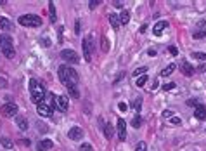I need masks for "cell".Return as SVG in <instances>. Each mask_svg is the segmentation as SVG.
<instances>
[{
    "instance_id": "1",
    "label": "cell",
    "mask_w": 206,
    "mask_h": 151,
    "mask_svg": "<svg viewBox=\"0 0 206 151\" xmlns=\"http://www.w3.org/2000/svg\"><path fill=\"white\" fill-rule=\"evenodd\" d=\"M59 78H61V82H63L64 85L76 83L78 82V73L73 68H69L68 64H63V66H59Z\"/></svg>"
},
{
    "instance_id": "2",
    "label": "cell",
    "mask_w": 206,
    "mask_h": 151,
    "mask_svg": "<svg viewBox=\"0 0 206 151\" xmlns=\"http://www.w3.org/2000/svg\"><path fill=\"white\" fill-rule=\"evenodd\" d=\"M19 24L21 26H28V28H38L42 24V17L37 16V14H23L19 19Z\"/></svg>"
},
{
    "instance_id": "3",
    "label": "cell",
    "mask_w": 206,
    "mask_h": 151,
    "mask_svg": "<svg viewBox=\"0 0 206 151\" xmlns=\"http://www.w3.org/2000/svg\"><path fill=\"white\" fill-rule=\"evenodd\" d=\"M81 47H83V59L87 63L92 61V50H94V45H92V38L87 37L83 38V42H81Z\"/></svg>"
},
{
    "instance_id": "4",
    "label": "cell",
    "mask_w": 206,
    "mask_h": 151,
    "mask_svg": "<svg viewBox=\"0 0 206 151\" xmlns=\"http://www.w3.org/2000/svg\"><path fill=\"white\" fill-rule=\"evenodd\" d=\"M61 57H63V59H66L68 63H71V64L80 63V56L74 52L73 49H63V50H61Z\"/></svg>"
},
{
    "instance_id": "5",
    "label": "cell",
    "mask_w": 206,
    "mask_h": 151,
    "mask_svg": "<svg viewBox=\"0 0 206 151\" xmlns=\"http://www.w3.org/2000/svg\"><path fill=\"white\" fill-rule=\"evenodd\" d=\"M0 113H2V116H5V118H11V116H14L17 113V104L16 103H5L0 108Z\"/></svg>"
},
{
    "instance_id": "6",
    "label": "cell",
    "mask_w": 206,
    "mask_h": 151,
    "mask_svg": "<svg viewBox=\"0 0 206 151\" xmlns=\"http://www.w3.org/2000/svg\"><path fill=\"white\" fill-rule=\"evenodd\" d=\"M180 70H182V73H184L185 76H192L196 73L194 71V66L190 64L187 59H180Z\"/></svg>"
},
{
    "instance_id": "7",
    "label": "cell",
    "mask_w": 206,
    "mask_h": 151,
    "mask_svg": "<svg viewBox=\"0 0 206 151\" xmlns=\"http://www.w3.org/2000/svg\"><path fill=\"white\" fill-rule=\"evenodd\" d=\"M56 108L59 109V111H68L69 108V101L66 96H57L56 97Z\"/></svg>"
},
{
    "instance_id": "8",
    "label": "cell",
    "mask_w": 206,
    "mask_h": 151,
    "mask_svg": "<svg viewBox=\"0 0 206 151\" xmlns=\"http://www.w3.org/2000/svg\"><path fill=\"white\" fill-rule=\"evenodd\" d=\"M116 130H118V139H120V141L127 139V123H125V120H123V118L118 120Z\"/></svg>"
},
{
    "instance_id": "9",
    "label": "cell",
    "mask_w": 206,
    "mask_h": 151,
    "mask_svg": "<svg viewBox=\"0 0 206 151\" xmlns=\"http://www.w3.org/2000/svg\"><path fill=\"white\" fill-rule=\"evenodd\" d=\"M68 137L71 141H80L83 137V129H81V127H71L69 132H68Z\"/></svg>"
},
{
    "instance_id": "10",
    "label": "cell",
    "mask_w": 206,
    "mask_h": 151,
    "mask_svg": "<svg viewBox=\"0 0 206 151\" xmlns=\"http://www.w3.org/2000/svg\"><path fill=\"white\" fill-rule=\"evenodd\" d=\"M45 94H47V92H45V89H40V90H37V92H33L31 94V101L35 104H42L43 101H45Z\"/></svg>"
},
{
    "instance_id": "11",
    "label": "cell",
    "mask_w": 206,
    "mask_h": 151,
    "mask_svg": "<svg viewBox=\"0 0 206 151\" xmlns=\"http://www.w3.org/2000/svg\"><path fill=\"white\" fill-rule=\"evenodd\" d=\"M37 111H38V115H40V116H43V118H49V116L52 115V108H50V106H47L45 103L38 104V106H37Z\"/></svg>"
},
{
    "instance_id": "12",
    "label": "cell",
    "mask_w": 206,
    "mask_h": 151,
    "mask_svg": "<svg viewBox=\"0 0 206 151\" xmlns=\"http://www.w3.org/2000/svg\"><path fill=\"white\" fill-rule=\"evenodd\" d=\"M54 148V142L50 139H43V141H40L38 142V146H37V151H49V149H52Z\"/></svg>"
},
{
    "instance_id": "13",
    "label": "cell",
    "mask_w": 206,
    "mask_h": 151,
    "mask_svg": "<svg viewBox=\"0 0 206 151\" xmlns=\"http://www.w3.org/2000/svg\"><path fill=\"white\" fill-rule=\"evenodd\" d=\"M66 90H68L69 97H73V99H78L80 97V90H78V87H76V83H68L66 85Z\"/></svg>"
},
{
    "instance_id": "14",
    "label": "cell",
    "mask_w": 206,
    "mask_h": 151,
    "mask_svg": "<svg viewBox=\"0 0 206 151\" xmlns=\"http://www.w3.org/2000/svg\"><path fill=\"white\" fill-rule=\"evenodd\" d=\"M12 26H14V24H12V21L9 19V17H4V16L0 17V30H4V31H11Z\"/></svg>"
},
{
    "instance_id": "15",
    "label": "cell",
    "mask_w": 206,
    "mask_h": 151,
    "mask_svg": "<svg viewBox=\"0 0 206 151\" xmlns=\"http://www.w3.org/2000/svg\"><path fill=\"white\" fill-rule=\"evenodd\" d=\"M166 26H168V24H166V21H158V23L153 26V33L156 35V37H161V33H163V30H164Z\"/></svg>"
},
{
    "instance_id": "16",
    "label": "cell",
    "mask_w": 206,
    "mask_h": 151,
    "mask_svg": "<svg viewBox=\"0 0 206 151\" xmlns=\"http://www.w3.org/2000/svg\"><path fill=\"white\" fill-rule=\"evenodd\" d=\"M194 116L197 120H204L206 118V108L203 106V104H197L194 108Z\"/></svg>"
},
{
    "instance_id": "17",
    "label": "cell",
    "mask_w": 206,
    "mask_h": 151,
    "mask_svg": "<svg viewBox=\"0 0 206 151\" xmlns=\"http://www.w3.org/2000/svg\"><path fill=\"white\" fill-rule=\"evenodd\" d=\"M7 45H12V37L7 33H0V47H7Z\"/></svg>"
},
{
    "instance_id": "18",
    "label": "cell",
    "mask_w": 206,
    "mask_h": 151,
    "mask_svg": "<svg viewBox=\"0 0 206 151\" xmlns=\"http://www.w3.org/2000/svg\"><path fill=\"white\" fill-rule=\"evenodd\" d=\"M2 49V54L5 57H14L16 56V50H14V45H7V47H0Z\"/></svg>"
},
{
    "instance_id": "19",
    "label": "cell",
    "mask_w": 206,
    "mask_h": 151,
    "mask_svg": "<svg viewBox=\"0 0 206 151\" xmlns=\"http://www.w3.org/2000/svg\"><path fill=\"white\" fill-rule=\"evenodd\" d=\"M16 125L19 127V130H28V122L23 118L21 115H16Z\"/></svg>"
},
{
    "instance_id": "20",
    "label": "cell",
    "mask_w": 206,
    "mask_h": 151,
    "mask_svg": "<svg viewBox=\"0 0 206 151\" xmlns=\"http://www.w3.org/2000/svg\"><path fill=\"white\" fill-rule=\"evenodd\" d=\"M49 14H50V23H56L57 16H56V4H54L52 0L49 2Z\"/></svg>"
},
{
    "instance_id": "21",
    "label": "cell",
    "mask_w": 206,
    "mask_h": 151,
    "mask_svg": "<svg viewBox=\"0 0 206 151\" xmlns=\"http://www.w3.org/2000/svg\"><path fill=\"white\" fill-rule=\"evenodd\" d=\"M118 19H120V24H128V23H130V12L123 11L121 14L118 16Z\"/></svg>"
},
{
    "instance_id": "22",
    "label": "cell",
    "mask_w": 206,
    "mask_h": 151,
    "mask_svg": "<svg viewBox=\"0 0 206 151\" xmlns=\"http://www.w3.org/2000/svg\"><path fill=\"white\" fill-rule=\"evenodd\" d=\"M40 89H43V87L38 83V80H37V78H31V80H30V92L33 94V92L40 90Z\"/></svg>"
},
{
    "instance_id": "23",
    "label": "cell",
    "mask_w": 206,
    "mask_h": 151,
    "mask_svg": "<svg viewBox=\"0 0 206 151\" xmlns=\"http://www.w3.org/2000/svg\"><path fill=\"white\" fill-rule=\"evenodd\" d=\"M175 68H177L175 64H168L166 68H163V70H161V73H159V75H161V76H170L175 71Z\"/></svg>"
},
{
    "instance_id": "24",
    "label": "cell",
    "mask_w": 206,
    "mask_h": 151,
    "mask_svg": "<svg viewBox=\"0 0 206 151\" xmlns=\"http://www.w3.org/2000/svg\"><path fill=\"white\" fill-rule=\"evenodd\" d=\"M0 144L4 146L5 149H12V148H14V144H12V141L9 139V137H0Z\"/></svg>"
},
{
    "instance_id": "25",
    "label": "cell",
    "mask_w": 206,
    "mask_h": 151,
    "mask_svg": "<svg viewBox=\"0 0 206 151\" xmlns=\"http://www.w3.org/2000/svg\"><path fill=\"white\" fill-rule=\"evenodd\" d=\"M45 99H47V106H50V108H54V106H56V96H54V94H50V92H47V94H45Z\"/></svg>"
},
{
    "instance_id": "26",
    "label": "cell",
    "mask_w": 206,
    "mask_h": 151,
    "mask_svg": "<svg viewBox=\"0 0 206 151\" xmlns=\"http://www.w3.org/2000/svg\"><path fill=\"white\" fill-rule=\"evenodd\" d=\"M109 23H111V26L114 28V30L120 28V19H118L116 14H109Z\"/></svg>"
},
{
    "instance_id": "27",
    "label": "cell",
    "mask_w": 206,
    "mask_h": 151,
    "mask_svg": "<svg viewBox=\"0 0 206 151\" xmlns=\"http://www.w3.org/2000/svg\"><path fill=\"white\" fill-rule=\"evenodd\" d=\"M100 49H102V52H107L109 50V42H107L106 37H100Z\"/></svg>"
},
{
    "instance_id": "28",
    "label": "cell",
    "mask_w": 206,
    "mask_h": 151,
    "mask_svg": "<svg viewBox=\"0 0 206 151\" xmlns=\"http://www.w3.org/2000/svg\"><path fill=\"white\" fill-rule=\"evenodd\" d=\"M113 134H114V130H113V127H111V125H109V123H107V125H104V135H106L107 139H111V137H113Z\"/></svg>"
},
{
    "instance_id": "29",
    "label": "cell",
    "mask_w": 206,
    "mask_h": 151,
    "mask_svg": "<svg viewBox=\"0 0 206 151\" xmlns=\"http://www.w3.org/2000/svg\"><path fill=\"white\" fill-rule=\"evenodd\" d=\"M192 37H194V40H201V38L206 37V30H197V31L192 33Z\"/></svg>"
},
{
    "instance_id": "30",
    "label": "cell",
    "mask_w": 206,
    "mask_h": 151,
    "mask_svg": "<svg viewBox=\"0 0 206 151\" xmlns=\"http://www.w3.org/2000/svg\"><path fill=\"white\" fill-rule=\"evenodd\" d=\"M146 71H147V68H146V66H140V68H137V70L133 71V76H137L139 78V76H142Z\"/></svg>"
},
{
    "instance_id": "31",
    "label": "cell",
    "mask_w": 206,
    "mask_h": 151,
    "mask_svg": "<svg viewBox=\"0 0 206 151\" xmlns=\"http://www.w3.org/2000/svg\"><path fill=\"white\" fill-rule=\"evenodd\" d=\"M146 83H147V75H142L137 78V87H144Z\"/></svg>"
},
{
    "instance_id": "32",
    "label": "cell",
    "mask_w": 206,
    "mask_h": 151,
    "mask_svg": "<svg viewBox=\"0 0 206 151\" xmlns=\"http://www.w3.org/2000/svg\"><path fill=\"white\" fill-rule=\"evenodd\" d=\"M192 57L199 61H206V52H192Z\"/></svg>"
},
{
    "instance_id": "33",
    "label": "cell",
    "mask_w": 206,
    "mask_h": 151,
    "mask_svg": "<svg viewBox=\"0 0 206 151\" xmlns=\"http://www.w3.org/2000/svg\"><path fill=\"white\" fill-rule=\"evenodd\" d=\"M135 151H147V146H146V142H144V141H140V142L135 146Z\"/></svg>"
},
{
    "instance_id": "34",
    "label": "cell",
    "mask_w": 206,
    "mask_h": 151,
    "mask_svg": "<svg viewBox=\"0 0 206 151\" xmlns=\"http://www.w3.org/2000/svg\"><path fill=\"white\" fill-rule=\"evenodd\" d=\"M140 97H139V99H133V103H132V106H133V109H135V111H140Z\"/></svg>"
},
{
    "instance_id": "35",
    "label": "cell",
    "mask_w": 206,
    "mask_h": 151,
    "mask_svg": "<svg viewBox=\"0 0 206 151\" xmlns=\"http://www.w3.org/2000/svg\"><path fill=\"white\" fill-rule=\"evenodd\" d=\"M175 87H177V85H175L173 82H170V83H164V85H163V90H164V92H168V90H173Z\"/></svg>"
},
{
    "instance_id": "36",
    "label": "cell",
    "mask_w": 206,
    "mask_h": 151,
    "mask_svg": "<svg viewBox=\"0 0 206 151\" xmlns=\"http://www.w3.org/2000/svg\"><path fill=\"white\" fill-rule=\"evenodd\" d=\"M40 43H42L43 47H50V38H47V37H43V38H40Z\"/></svg>"
},
{
    "instance_id": "37",
    "label": "cell",
    "mask_w": 206,
    "mask_h": 151,
    "mask_svg": "<svg viewBox=\"0 0 206 151\" xmlns=\"http://www.w3.org/2000/svg\"><path fill=\"white\" fill-rule=\"evenodd\" d=\"M140 122H142V120H140V116H139V115H135V116H133V120H132V125H133V127H139V125H140Z\"/></svg>"
},
{
    "instance_id": "38",
    "label": "cell",
    "mask_w": 206,
    "mask_h": 151,
    "mask_svg": "<svg viewBox=\"0 0 206 151\" xmlns=\"http://www.w3.org/2000/svg\"><path fill=\"white\" fill-rule=\"evenodd\" d=\"M99 4H100L99 0H90V2H89V9H92V11H94L95 7L99 6Z\"/></svg>"
},
{
    "instance_id": "39",
    "label": "cell",
    "mask_w": 206,
    "mask_h": 151,
    "mask_svg": "<svg viewBox=\"0 0 206 151\" xmlns=\"http://www.w3.org/2000/svg\"><path fill=\"white\" fill-rule=\"evenodd\" d=\"M80 151H92V146L87 144V142H83V144L80 146Z\"/></svg>"
},
{
    "instance_id": "40",
    "label": "cell",
    "mask_w": 206,
    "mask_h": 151,
    "mask_svg": "<svg viewBox=\"0 0 206 151\" xmlns=\"http://www.w3.org/2000/svg\"><path fill=\"white\" fill-rule=\"evenodd\" d=\"M173 111H170V109H164L163 111V118H172V116H173Z\"/></svg>"
},
{
    "instance_id": "41",
    "label": "cell",
    "mask_w": 206,
    "mask_h": 151,
    "mask_svg": "<svg viewBox=\"0 0 206 151\" xmlns=\"http://www.w3.org/2000/svg\"><path fill=\"white\" fill-rule=\"evenodd\" d=\"M7 85H9V82H7L4 76H0V89H5Z\"/></svg>"
},
{
    "instance_id": "42",
    "label": "cell",
    "mask_w": 206,
    "mask_h": 151,
    "mask_svg": "<svg viewBox=\"0 0 206 151\" xmlns=\"http://www.w3.org/2000/svg\"><path fill=\"white\" fill-rule=\"evenodd\" d=\"M197 104H199V103H197V99H189V101H187V106H194V108H196Z\"/></svg>"
},
{
    "instance_id": "43",
    "label": "cell",
    "mask_w": 206,
    "mask_h": 151,
    "mask_svg": "<svg viewBox=\"0 0 206 151\" xmlns=\"http://www.w3.org/2000/svg\"><path fill=\"white\" fill-rule=\"evenodd\" d=\"M170 54H172V56H177V54H179V49L172 45V47H170Z\"/></svg>"
},
{
    "instance_id": "44",
    "label": "cell",
    "mask_w": 206,
    "mask_h": 151,
    "mask_svg": "<svg viewBox=\"0 0 206 151\" xmlns=\"http://www.w3.org/2000/svg\"><path fill=\"white\" fill-rule=\"evenodd\" d=\"M170 120H172V123H173V125H180V118H179V116H172Z\"/></svg>"
},
{
    "instance_id": "45",
    "label": "cell",
    "mask_w": 206,
    "mask_h": 151,
    "mask_svg": "<svg viewBox=\"0 0 206 151\" xmlns=\"http://www.w3.org/2000/svg\"><path fill=\"white\" fill-rule=\"evenodd\" d=\"M118 109H120V111H127V104L120 103V104H118Z\"/></svg>"
},
{
    "instance_id": "46",
    "label": "cell",
    "mask_w": 206,
    "mask_h": 151,
    "mask_svg": "<svg viewBox=\"0 0 206 151\" xmlns=\"http://www.w3.org/2000/svg\"><path fill=\"white\" fill-rule=\"evenodd\" d=\"M74 33H76V35H80V21L74 23Z\"/></svg>"
},
{
    "instance_id": "47",
    "label": "cell",
    "mask_w": 206,
    "mask_h": 151,
    "mask_svg": "<svg viewBox=\"0 0 206 151\" xmlns=\"http://www.w3.org/2000/svg\"><path fill=\"white\" fill-rule=\"evenodd\" d=\"M113 6H114V7H123V2H120V0H116V2H113Z\"/></svg>"
},
{
    "instance_id": "48",
    "label": "cell",
    "mask_w": 206,
    "mask_h": 151,
    "mask_svg": "<svg viewBox=\"0 0 206 151\" xmlns=\"http://www.w3.org/2000/svg\"><path fill=\"white\" fill-rule=\"evenodd\" d=\"M194 71H206V66H204V64H201L199 68H196Z\"/></svg>"
},
{
    "instance_id": "49",
    "label": "cell",
    "mask_w": 206,
    "mask_h": 151,
    "mask_svg": "<svg viewBox=\"0 0 206 151\" xmlns=\"http://www.w3.org/2000/svg\"><path fill=\"white\" fill-rule=\"evenodd\" d=\"M147 54H149V56H156V50H154V49H149Z\"/></svg>"
},
{
    "instance_id": "50",
    "label": "cell",
    "mask_w": 206,
    "mask_h": 151,
    "mask_svg": "<svg viewBox=\"0 0 206 151\" xmlns=\"http://www.w3.org/2000/svg\"><path fill=\"white\" fill-rule=\"evenodd\" d=\"M146 30H147V24H142L140 26V33H146Z\"/></svg>"
},
{
    "instance_id": "51",
    "label": "cell",
    "mask_w": 206,
    "mask_h": 151,
    "mask_svg": "<svg viewBox=\"0 0 206 151\" xmlns=\"http://www.w3.org/2000/svg\"><path fill=\"white\" fill-rule=\"evenodd\" d=\"M21 142H23V144H24V146H30V144H31V142H30V141H28V139H23Z\"/></svg>"
}]
</instances>
